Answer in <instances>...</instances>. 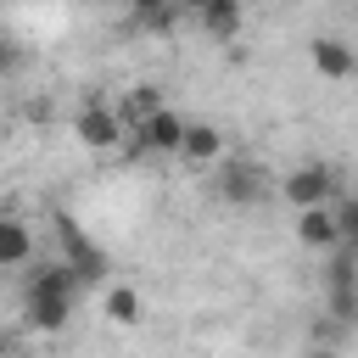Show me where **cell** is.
<instances>
[{
	"label": "cell",
	"instance_id": "obj_10",
	"mask_svg": "<svg viewBox=\"0 0 358 358\" xmlns=\"http://www.w3.org/2000/svg\"><path fill=\"white\" fill-rule=\"evenodd\" d=\"M101 313H106L117 330H134V324L145 319V296H140L129 280H112V285L101 291Z\"/></svg>",
	"mask_w": 358,
	"mask_h": 358
},
{
	"label": "cell",
	"instance_id": "obj_14",
	"mask_svg": "<svg viewBox=\"0 0 358 358\" xmlns=\"http://www.w3.org/2000/svg\"><path fill=\"white\" fill-rule=\"evenodd\" d=\"M34 263V229L22 218H0V268H22Z\"/></svg>",
	"mask_w": 358,
	"mask_h": 358
},
{
	"label": "cell",
	"instance_id": "obj_2",
	"mask_svg": "<svg viewBox=\"0 0 358 358\" xmlns=\"http://www.w3.org/2000/svg\"><path fill=\"white\" fill-rule=\"evenodd\" d=\"M73 134H78V145H90V151H117V145L129 140V123L117 117L112 101H90V106H78Z\"/></svg>",
	"mask_w": 358,
	"mask_h": 358
},
{
	"label": "cell",
	"instance_id": "obj_8",
	"mask_svg": "<svg viewBox=\"0 0 358 358\" xmlns=\"http://www.w3.org/2000/svg\"><path fill=\"white\" fill-rule=\"evenodd\" d=\"M56 224H62V246H67V268H73V274H78L84 285H90V280H101V274H106V257H101V246H90V241L78 235V224H73V218H56Z\"/></svg>",
	"mask_w": 358,
	"mask_h": 358
},
{
	"label": "cell",
	"instance_id": "obj_9",
	"mask_svg": "<svg viewBox=\"0 0 358 358\" xmlns=\"http://www.w3.org/2000/svg\"><path fill=\"white\" fill-rule=\"evenodd\" d=\"M218 190H224V201L252 207V201L263 196V168H257V162H224V168H218Z\"/></svg>",
	"mask_w": 358,
	"mask_h": 358
},
{
	"label": "cell",
	"instance_id": "obj_5",
	"mask_svg": "<svg viewBox=\"0 0 358 358\" xmlns=\"http://www.w3.org/2000/svg\"><path fill=\"white\" fill-rule=\"evenodd\" d=\"M185 123H190V117H179L173 106H162V112H157L151 123H140L129 140H134L140 151H151V157H179V145H185Z\"/></svg>",
	"mask_w": 358,
	"mask_h": 358
},
{
	"label": "cell",
	"instance_id": "obj_6",
	"mask_svg": "<svg viewBox=\"0 0 358 358\" xmlns=\"http://www.w3.org/2000/svg\"><path fill=\"white\" fill-rule=\"evenodd\" d=\"M308 62H313V73L330 78V84H341V78L358 73V50H352L347 39H336V34H319V39L308 45Z\"/></svg>",
	"mask_w": 358,
	"mask_h": 358
},
{
	"label": "cell",
	"instance_id": "obj_4",
	"mask_svg": "<svg viewBox=\"0 0 358 358\" xmlns=\"http://www.w3.org/2000/svg\"><path fill=\"white\" fill-rule=\"evenodd\" d=\"M179 162H185V168H224V162H229L224 129H218V123H201V117H190V123H185V145H179Z\"/></svg>",
	"mask_w": 358,
	"mask_h": 358
},
{
	"label": "cell",
	"instance_id": "obj_13",
	"mask_svg": "<svg viewBox=\"0 0 358 358\" xmlns=\"http://www.w3.org/2000/svg\"><path fill=\"white\" fill-rule=\"evenodd\" d=\"M196 22L213 39H235L241 22H246V11H241V0H207V6H196Z\"/></svg>",
	"mask_w": 358,
	"mask_h": 358
},
{
	"label": "cell",
	"instance_id": "obj_7",
	"mask_svg": "<svg viewBox=\"0 0 358 358\" xmlns=\"http://www.w3.org/2000/svg\"><path fill=\"white\" fill-rule=\"evenodd\" d=\"M296 241H302L308 252H341V218H336V207H308V213H296Z\"/></svg>",
	"mask_w": 358,
	"mask_h": 358
},
{
	"label": "cell",
	"instance_id": "obj_3",
	"mask_svg": "<svg viewBox=\"0 0 358 358\" xmlns=\"http://www.w3.org/2000/svg\"><path fill=\"white\" fill-rule=\"evenodd\" d=\"M330 190H336L330 162H296V168L280 179V196H285L296 213H308V207H330Z\"/></svg>",
	"mask_w": 358,
	"mask_h": 358
},
{
	"label": "cell",
	"instance_id": "obj_15",
	"mask_svg": "<svg viewBox=\"0 0 358 358\" xmlns=\"http://www.w3.org/2000/svg\"><path fill=\"white\" fill-rule=\"evenodd\" d=\"M336 218H341V252H347V257H358V190L336 207Z\"/></svg>",
	"mask_w": 358,
	"mask_h": 358
},
{
	"label": "cell",
	"instance_id": "obj_16",
	"mask_svg": "<svg viewBox=\"0 0 358 358\" xmlns=\"http://www.w3.org/2000/svg\"><path fill=\"white\" fill-rule=\"evenodd\" d=\"M308 358H336V352H330V347H313V352H308Z\"/></svg>",
	"mask_w": 358,
	"mask_h": 358
},
{
	"label": "cell",
	"instance_id": "obj_11",
	"mask_svg": "<svg viewBox=\"0 0 358 358\" xmlns=\"http://www.w3.org/2000/svg\"><path fill=\"white\" fill-rule=\"evenodd\" d=\"M112 106H117V117H123V123H129V134H134V129H140V123H151L168 101H162V90H157V84H134V90H123Z\"/></svg>",
	"mask_w": 358,
	"mask_h": 358
},
{
	"label": "cell",
	"instance_id": "obj_12",
	"mask_svg": "<svg viewBox=\"0 0 358 358\" xmlns=\"http://www.w3.org/2000/svg\"><path fill=\"white\" fill-rule=\"evenodd\" d=\"M330 308H336L341 319L358 313V257H347V252L330 263Z\"/></svg>",
	"mask_w": 358,
	"mask_h": 358
},
{
	"label": "cell",
	"instance_id": "obj_1",
	"mask_svg": "<svg viewBox=\"0 0 358 358\" xmlns=\"http://www.w3.org/2000/svg\"><path fill=\"white\" fill-rule=\"evenodd\" d=\"M78 291H84V280L67 268V263H45V268H34L28 274V291H22V319H28V330H62L67 319H73V308H78Z\"/></svg>",
	"mask_w": 358,
	"mask_h": 358
}]
</instances>
